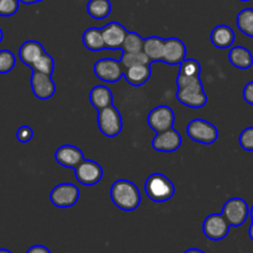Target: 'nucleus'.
<instances>
[{
	"label": "nucleus",
	"mask_w": 253,
	"mask_h": 253,
	"mask_svg": "<svg viewBox=\"0 0 253 253\" xmlns=\"http://www.w3.org/2000/svg\"><path fill=\"white\" fill-rule=\"evenodd\" d=\"M111 202L124 211H133L141 204V192L135 183L127 179H118L110 189Z\"/></svg>",
	"instance_id": "1"
},
{
	"label": "nucleus",
	"mask_w": 253,
	"mask_h": 253,
	"mask_svg": "<svg viewBox=\"0 0 253 253\" xmlns=\"http://www.w3.org/2000/svg\"><path fill=\"white\" fill-rule=\"evenodd\" d=\"M146 195L155 203H165L175 194V187L172 180L162 173H153L146 179L143 185Z\"/></svg>",
	"instance_id": "2"
},
{
	"label": "nucleus",
	"mask_w": 253,
	"mask_h": 253,
	"mask_svg": "<svg viewBox=\"0 0 253 253\" xmlns=\"http://www.w3.org/2000/svg\"><path fill=\"white\" fill-rule=\"evenodd\" d=\"M96 121L100 132L106 137H116L123 131L124 125L121 113L114 105L98 111Z\"/></svg>",
	"instance_id": "3"
},
{
	"label": "nucleus",
	"mask_w": 253,
	"mask_h": 253,
	"mask_svg": "<svg viewBox=\"0 0 253 253\" xmlns=\"http://www.w3.org/2000/svg\"><path fill=\"white\" fill-rule=\"evenodd\" d=\"M188 136L194 142L202 145H211L219 138V130L214 124L203 119H194L188 124Z\"/></svg>",
	"instance_id": "4"
},
{
	"label": "nucleus",
	"mask_w": 253,
	"mask_h": 253,
	"mask_svg": "<svg viewBox=\"0 0 253 253\" xmlns=\"http://www.w3.org/2000/svg\"><path fill=\"white\" fill-rule=\"evenodd\" d=\"M221 214L232 227H239L246 222L250 216V207L242 198H231L225 203Z\"/></svg>",
	"instance_id": "5"
},
{
	"label": "nucleus",
	"mask_w": 253,
	"mask_h": 253,
	"mask_svg": "<svg viewBox=\"0 0 253 253\" xmlns=\"http://www.w3.org/2000/svg\"><path fill=\"white\" fill-rule=\"evenodd\" d=\"M81 197V190L72 183H61L51 190L49 200L56 208L67 209L76 205Z\"/></svg>",
	"instance_id": "6"
},
{
	"label": "nucleus",
	"mask_w": 253,
	"mask_h": 253,
	"mask_svg": "<svg viewBox=\"0 0 253 253\" xmlns=\"http://www.w3.org/2000/svg\"><path fill=\"white\" fill-rule=\"evenodd\" d=\"M94 74L106 83H116L125 74L120 61L114 58H101L94 63Z\"/></svg>",
	"instance_id": "7"
},
{
	"label": "nucleus",
	"mask_w": 253,
	"mask_h": 253,
	"mask_svg": "<svg viewBox=\"0 0 253 253\" xmlns=\"http://www.w3.org/2000/svg\"><path fill=\"white\" fill-rule=\"evenodd\" d=\"M76 179L85 187H93L103 179V167L93 160H84L74 169Z\"/></svg>",
	"instance_id": "8"
},
{
	"label": "nucleus",
	"mask_w": 253,
	"mask_h": 253,
	"mask_svg": "<svg viewBox=\"0 0 253 253\" xmlns=\"http://www.w3.org/2000/svg\"><path fill=\"white\" fill-rule=\"evenodd\" d=\"M174 121V111H173L172 108H169V106L167 105H160L157 106V108L152 109L147 116L148 126H150L156 133L173 128Z\"/></svg>",
	"instance_id": "9"
},
{
	"label": "nucleus",
	"mask_w": 253,
	"mask_h": 253,
	"mask_svg": "<svg viewBox=\"0 0 253 253\" xmlns=\"http://www.w3.org/2000/svg\"><path fill=\"white\" fill-rule=\"evenodd\" d=\"M230 224L222 214H211L203 222V232L211 241H221L229 235Z\"/></svg>",
	"instance_id": "10"
},
{
	"label": "nucleus",
	"mask_w": 253,
	"mask_h": 253,
	"mask_svg": "<svg viewBox=\"0 0 253 253\" xmlns=\"http://www.w3.org/2000/svg\"><path fill=\"white\" fill-rule=\"evenodd\" d=\"M30 84L34 95L40 100H48L56 93V83L49 74L32 72Z\"/></svg>",
	"instance_id": "11"
},
{
	"label": "nucleus",
	"mask_w": 253,
	"mask_h": 253,
	"mask_svg": "<svg viewBox=\"0 0 253 253\" xmlns=\"http://www.w3.org/2000/svg\"><path fill=\"white\" fill-rule=\"evenodd\" d=\"M182 142V135L174 128H169V130L156 133L152 140V147L158 152L169 153L179 150Z\"/></svg>",
	"instance_id": "12"
},
{
	"label": "nucleus",
	"mask_w": 253,
	"mask_h": 253,
	"mask_svg": "<svg viewBox=\"0 0 253 253\" xmlns=\"http://www.w3.org/2000/svg\"><path fill=\"white\" fill-rule=\"evenodd\" d=\"M177 99L180 104L192 109H202L208 103V96L203 85L178 89Z\"/></svg>",
	"instance_id": "13"
},
{
	"label": "nucleus",
	"mask_w": 253,
	"mask_h": 253,
	"mask_svg": "<svg viewBox=\"0 0 253 253\" xmlns=\"http://www.w3.org/2000/svg\"><path fill=\"white\" fill-rule=\"evenodd\" d=\"M185 58H187V47L182 40L177 37L166 40L162 62L170 66H179Z\"/></svg>",
	"instance_id": "14"
},
{
	"label": "nucleus",
	"mask_w": 253,
	"mask_h": 253,
	"mask_svg": "<svg viewBox=\"0 0 253 253\" xmlns=\"http://www.w3.org/2000/svg\"><path fill=\"white\" fill-rule=\"evenodd\" d=\"M54 160L62 167L76 169L77 166L83 162L85 158H84V153L78 147L73 145H63L57 148L54 152Z\"/></svg>",
	"instance_id": "15"
},
{
	"label": "nucleus",
	"mask_w": 253,
	"mask_h": 253,
	"mask_svg": "<svg viewBox=\"0 0 253 253\" xmlns=\"http://www.w3.org/2000/svg\"><path fill=\"white\" fill-rule=\"evenodd\" d=\"M108 49H121L127 30L118 21H111L101 29Z\"/></svg>",
	"instance_id": "16"
},
{
	"label": "nucleus",
	"mask_w": 253,
	"mask_h": 253,
	"mask_svg": "<svg viewBox=\"0 0 253 253\" xmlns=\"http://www.w3.org/2000/svg\"><path fill=\"white\" fill-rule=\"evenodd\" d=\"M210 41L216 48L226 49L232 47L235 42V32L229 25H217L210 34Z\"/></svg>",
	"instance_id": "17"
},
{
	"label": "nucleus",
	"mask_w": 253,
	"mask_h": 253,
	"mask_svg": "<svg viewBox=\"0 0 253 253\" xmlns=\"http://www.w3.org/2000/svg\"><path fill=\"white\" fill-rule=\"evenodd\" d=\"M44 52L46 51H44L42 43H40L39 41H35V40H29L20 46L19 58L22 63L31 67Z\"/></svg>",
	"instance_id": "18"
},
{
	"label": "nucleus",
	"mask_w": 253,
	"mask_h": 253,
	"mask_svg": "<svg viewBox=\"0 0 253 253\" xmlns=\"http://www.w3.org/2000/svg\"><path fill=\"white\" fill-rule=\"evenodd\" d=\"M89 101L96 111L114 105V95L106 85H95L89 93Z\"/></svg>",
	"instance_id": "19"
},
{
	"label": "nucleus",
	"mask_w": 253,
	"mask_h": 253,
	"mask_svg": "<svg viewBox=\"0 0 253 253\" xmlns=\"http://www.w3.org/2000/svg\"><path fill=\"white\" fill-rule=\"evenodd\" d=\"M151 74H152L151 64H138V66L126 68L124 78L130 85L141 86L150 81Z\"/></svg>",
	"instance_id": "20"
},
{
	"label": "nucleus",
	"mask_w": 253,
	"mask_h": 253,
	"mask_svg": "<svg viewBox=\"0 0 253 253\" xmlns=\"http://www.w3.org/2000/svg\"><path fill=\"white\" fill-rule=\"evenodd\" d=\"M229 61L239 69H250L253 66V56L249 48L244 46H235L229 52Z\"/></svg>",
	"instance_id": "21"
},
{
	"label": "nucleus",
	"mask_w": 253,
	"mask_h": 253,
	"mask_svg": "<svg viewBox=\"0 0 253 253\" xmlns=\"http://www.w3.org/2000/svg\"><path fill=\"white\" fill-rule=\"evenodd\" d=\"M82 40H83L84 47L89 49V51L99 52L106 49L103 31H101V29H98V27H89V29H86L84 31L83 36H82Z\"/></svg>",
	"instance_id": "22"
},
{
	"label": "nucleus",
	"mask_w": 253,
	"mask_h": 253,
	"mask_svg": "<svg viewBox=\"0 0 253 253\" xmlns=\"http://www.w3.org/2000/svg\"><path fill=\"white\" fill-rule=\"evenodd\" d=\"M165 42L162 37L151 36L148 39H145L143 42V52L147 54L151 62L163 61V53H165Z\"/></svg>",
	"instance_id": "23"
},
{
	"label": "nucleus",
	"mask_w": 253,
	"mask_h": 253,
	"mask_svg": "<svg viewBox=\"0 0 253 253\" xmlns=\"http://www.w3.org/2000/svg\"><path fill=\"white\" fill-rule=\"evenodd\" d=\"M110 0H89L86 4V12L95 20H104L111 14Z\"/></svg>",
	"instance_id": "24"
},
{
	"label": "nucleus",
	"mask_w": 253,
	"mask_h": 253,
	"mask_svg": "<svg viewBox=\"0 0 253 253\" xmlns=\"http://www.w3.org/2000/svg\"><path fill=\"white\" fill-rule=\"evenodd\" d=\"M236 24L240 31L253 39V9L246 7L237 14Z\"/></svg>",
	"instance_id": "25"
},
{
	"label": "nucleus",
	"mask_w": 253,
	"mask_h": 253,
	"mask_svg": "<svg viewBox=\"0 0 253 253\" xmlns=\"http://www.w3.org/2000/svg\"><path fill=\"white\" fill-rule=\"evenodd\" d=\"M143 42H145V39L140 34L135 31H127L121 49H123V52H127V53L141 52L143 51Z\"/></svg>",
	"instance_id": "26"
},
{
	"label": "nucleus",
	"mask_w": 253,
	"mask_h": 253,
	"mask_svg": "<svg viewBox=\"0 0 253 253\" xmlns=\"http://www.w3.org/2000/svg\"><path fill=\"white\" fill-rule=\"evenodd\" d=\"M120 62L124 68H130L132 66H138V64H151V59L148 58L147 54L143 51L141 52H123V56L120 57Z\"/></svg>",
	"instance_id": "27"
},
{
	"label": "nucleus",
	"mask_w": 253,
	"mask_h": 253,
	"mask_svg": "<svg viewBox=\"0 0 253 253\" xmlns=\"http://www.w3.org/2000/svg\"><path fill=\"white\" fill-rule=\"evenodd\" d=\"M30 68L32 69V72H40V73L49 74L52 76L54 71V59L53 57L49 53L44 52L34 64H32Z\"/></svg>",
	"instance_id": "28"
},
{
	"label": "nucleus",
	"mask_w": 253,
	"mask_h": 253,
	"mask_svg": "<svg viewBox=\"0 0 253 253\" xmlns=\"http://www.w3.org/2000/svg\"><path fill=\"white\" fill-rule=\"evenodd\" d=\"M16 64V57L9 49L0 51V74H6L14 69Z\"/></svg>",
	"instance_id": "29"
},
{
	"label": "nucleus",
	"mask_w": 253,
	"mask_h": 253,
	"mask_svg": "<svg viewBox=\"0 0 253 253\" xmlns=\"http://www.w3.org/2000/svg\"><path fill=\"white\" fill-rule=\"evenodd\" d=\"M200 72H202V66L197 59L185 58L179 64V73L188 74V76H200Z\"/></svg>",
	"instance_id": "30"
},
{
	"label": "nucleus",
	"mask_w": 253,
	"mask_h": 253,
	"mask_svg": "<svg viewBox=\"0 0 253 253\" xmlns=\"http://www.w3.org/2000/svg\"><path fill=\"white\" fill-rule=\"evenodd\" d=\"M178 89L192 88V86H202V79L200 76H188V74L178 73L177 77Z\"/></svg>",
	"instance_id": "31"
},
{
	"label": "nucleus",
	"mask_w": 253,
	"mask_h": 253,
	"mask_svg": "<svg viewBox=\"0 0 253 253\" xmlns=\"http://www.w3.org/2000/svg\"><path fill=\"white\" fill-rule=\"evenodd\" d=\"M20 0H0V16L9 17L17 12Z\"/></svg>",
	"instance_id": "32"
},
{
	"label": "nucleus",
	"mask_w": 253,
	"mask_h": 253,
	"mask_svg": "<svg viewBox=\"0 0 253 253\" xmlns=\"http://www.w3.org/2000/svg\"><path fill=\"white\" fill-rule=\"evenodd\" d=\"M240 146L244 148L245 151H253V126L246 127L242 130V132L239 136Z\"/></svg>",
	"instance_id": "33"
},
{
	"label": "nucleus",
	"mask_w": 253,
	"mask_h": 253,
	"mask_svg": "<svg viewBox=\"0 0 253 253\" xmlns=\"http://www.w3.org/2000/svg\"><path fill=\"white\" fill-rule=\"evenodd\" d=\"M16 138L17 141L21 143L30 142V141L34 138V130L27 125L21 126V127H19V130L16 131Z\"/></svg>",
	"instance_id": "34"
},
{
	"label": "nucleus",
	"mask_w": 253,
	"mask_h": 253,
	"mask_svg": "<svg viewBox=\"0 0 253 253\" xmlns=\"http://www.w3.org/2000/svg\"><path fill=\"white\" fill-rule=\"evenodd\" d=\"M242 96H244V100L246 101L250 105H253V81L249 82V83L245 85L244 91H242Z\"/></svg>",
	"instance_id": "35"
},
{
	"label": "nucleus",
	"mask_w": 253,
	"mask_h": 253,
	"mask_svg": "<svg viewBox=\"0 0 253 253\" xmlns=\"http://www.w3.org/2000/svg\"><path fill=\"white\" fill-rule=\"evenodd\" d=\"M26 253H51V251H49L46 246H42V245H35V246L30 247Z\"/></svg>",
	"instance_id": "36"
},
{
	"label": "nucleus",
	"mask_w": 253,
	"mask_h": 253,
	"mask_svg": "<svg viewBox=\"0 0 253 253\" xmlns=\"http://www.w3.org/2000/svg\"><path fill=\"white\" fill-rule=\"evenodd\" d=\"M40 1H43V0H20V2H22V4H26V5L36 4V2H40Z\"/></svg>",
	"instance_id": "37"
},
{
	"label": "nucleus",
	"mask_w": 253,
	"mask_h": 253,
	"mask_svg": "<svg viewBox=\"0 0 253 253\" xmlns=\"http://www.w3.org/2000/svg\"><path fill=\"white\" fill-rule=\"evenodd\" d=\"M184 253H205V252H203L202 250H199V249H189V250H187Z\"/></svg>",
	"instance_id": "38"
},
{
	"label": "nucleus",
	"mask_w": 253,
	"mask_h": 253,
	"mask_svg": "<svg viewBox=\"0 0 253 253\" xmlns=\"http://www.w3.org/2000/svg\"><path fill=\"white\" fill-rule=\"evenodd\" d=\"M249 235H250V239H251L252 242H253V221H252L251 226H250V229H249Z\"/></svg>",
	"instance_id": "39"
},
{
	"label": "nucleus",
	"mask_w": 253,
	"mask_h": 253,
	"mask_svg": "<svg viewBox=\"0 0 253 253\" xmlns=\"http://www.w3.org/2000/svg\"><path fill=\"white\" fill-rule=\"evenodd\" d=\"M0 253H12V252L9 251V250H6V249H0Z\"/></svg>",
	"instance_id": "40"
},
{
	"label": "nucleus",
	"mask_w": 253,
	"mask_h": 253,
	"mask_svg": "<svg viewBox=\"0 0 253 253\" xmlns=\"http://www.w3.org/2000/svg\"><path fill=\"white\" fill-rule=\"evenodd\" d=\"M250 216H251V220L253 221V204H252L251 209H250Z\"/></svg>",
	"instance_id": "41"
},
{
	"label": "nucleus",
	"mask_w": 253,
	"mask_h": 253,
	"mask_svg": "<svg viewBox=\"0 0 253 253\" xmlns=\"http://www.w3.org/2000/svg\"><path fill=\"white\" fill-rule=\"evenodd\" d=\"M2 37H4V34H2V30H1V27H0V43H1V41H2Z\"/></svg>",
	"instance_id": "42"
},
{
	"label": "nucleus",
	"mask_w": 253,
	"mask_h": 253,
	"mask_svg": "<svg viewBox=\"0 0 253 253\" xmlns=\"http://www.w3.org/2000/svg\"><path fill=\"white\" fill-rule=\"evenodd\" d=\"M240 1H250V0H240Z\"/></svg>",
	"instance_id": "43"
}]
</instances>
